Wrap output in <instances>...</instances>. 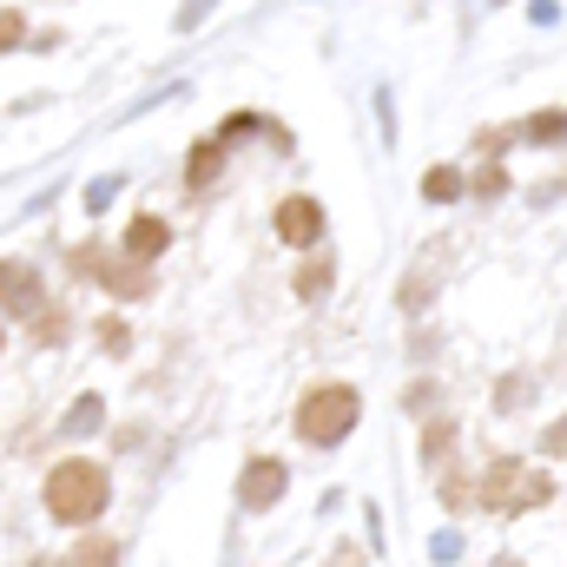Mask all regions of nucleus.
Here are the masks:
<instances>
[{
    "label": "nucleus",
    "mask_w": 567,
    "mask_h": 567,
    "mask_svg": "<svg viewBox=\"0 0 567 567\" xmlns=\"http://www.w3.org/2000/svg\"><path fill=\"white\" fill-rule=\"evenodd\" d=\"M60 330H66V317H60V310H33V337H40V343H53Z\"/></svg>",
    "instance_id": "obj_19"
},
{
    "label": "nucleus",
    "mask_w": 567,
    "mask_h": 567,
    "mask_svg": "<svg viewBox=\"0 0 567 567\" xmlns=\"http://www.w3.org/2000/svg\"><path fill=\"white\" fill-rule=\"evenodd\" d=\"M225 152H231V145L218 140V133L192 145V165H185V192H192V198H205V192H212V178L225 172Z\"/></svg>",
    "instance_id": "obj_7"
},
{
    "label": "nucleus",
    "mask_w": 567,
    "mask_h": 567,
    "mask_svg": "<svg viewBox=\"0 0 567 567\" xmlns=\"http://www.w3.org/2000/svg\"><path fill=\"white\" fill-rule=\"evenodd\" d=\"M0 343H7V330H0Z\"/></svg>",
    "instance_id": "obj_24"
},
{
    "label": "nucleus",
    "mask_w": 567,
    "mask_h": 567,
    "mask_svg": "<svg viewBox=\"0 0 567 567\" xmlns=\"http://www.w3.org/2000/svg\"><path fill=\"white\" fill-rule=\"evenodd\" d=\"M271 231H278L290 251L323 245V205H317L310 192H290V198H278V212H271Z\"/></svg>",
    "instance_id": "obj_4"
},
{
    "label": "nucleus",
    "mask_w": 567,
    "mask_h": 567,
    "mask_svg": "<svg viewBox=\"0 0 567 567\" xmlns=\"http://www.w3.org/2000/svg\"><path fill=\"white\" fill-rule=\"evenodd\" d=\"M462 192H468V178H462L455 165H429L423 172V198H435V205H455Z\"/></svg>",
    "instance_id": "obj_10"
},
{
    "label": "nucleus",
    "mask_w": 567,
    "mask_h": 567,
    "mask_svg": "<svg viewBox=\"0 0 567 567\" xmlns=\"http://www.w3.org/2000/svg\"><path fill=\"white\" fill-rule=\"evenodd\" d=\"M93 423H100V396H80V403H73V416H66V429H73V435H86Z\"/></svg>",
    "instance_id": "obj_17"
},
{
    "label": "nucleus",
    "mask_w": 567,
    "mask_h": 567,
    "mask_svg": "<svg viewBox=\"0 0 567 567\" xmlns=\"http://www.w3.org/2000/svg\"><path fill=\"white\" fill-rule=\"evenodd\" d=\"M290 290H297L303 303L330 297V258H303V265H297V278H290Z\"/></svg>",
    "instance_id": "obj_11"
},
{
    "label": "nucleus",
    "mask_w": 567,
    "mask_h": 567,
    "mask_svg": "<svg viewBox=\"0 0 567 567\" xmlns=\"http://www.w3.org/2000/svg\"><path fill=\"white\" fill-rule=\"evenodd\" d=\"M442 502H449V508H468V502H475V488H468V475H462V468H449V475H442Z\"/></svg>",
    "instance_id": "obj_15"
},
{
    "label": "nucleus",
    "mask_w": 567,
    "mask_h": 567,
    "mask_svg": "<svg viewBox=\"0 0 567 567\" xmlns=\"http://www.w3.org/2000/svg\"><path fill=\"white\" fill-rule=\"evenodd\" d=\"M106 502H113V482H106V468H100V462H60V468L47 475V515H53V522H66V528L100 522V515H106Z\"/></svg>",
    "instance_id": "obj_2"
},
{
    "label": "nucleus",
    "mask_w": 567,
    "mask_h": 567,
    "mask_svg": "<svg viewBox=\"0 0 567 567\" xmlns=\"http://www.w3.org/2000/svg\"><path fill=\"white\" fill-rule=\"evenodd\" d=\"M475 502L488 515H528V508H548L555 502V475L548 468H528L522 455H495L475 482Z\"/></svg>",
    "instance_id": "obj_1"
},
{
    "label": "nucleus",
    "mask_w": 567,
    "mask_h": 567,
    "mask_svg": "<svg viewBox=\"0 0 567 567\" xmlns=\"http://www.w3.org/2000/svg\"><path fill=\"white\" fill-rule=\"evenodd\" d=\"M522 396H528V377H522V370H515V377H508V383H502V410H515V403H522Z\"/></svg>",
    "instance_id": "obj_21"
},
{
    "label": "nucleus",
    "mask_w": 567,
    "mask_h": 567,
    "mask_svg": "<svg viewBox=\"0 0 567 567\" xmlns=\"http://www.w3.org/2000/svg\"><path fill=\"white\" fill-rule=\"evenodd\" d=\"M542 449H548V455H561V449H567V416H561L555 429H548V442H542Z\"/></svg>",
    "instance_id": "obj_22"
},
{
    "label": "nucleus",
    "mask_w": 567,
    "mask_h": 567,
    "mask_svg": "<svg viewBox=\"0 0 567 567\" xmlns=\"http://www.w3.org/2000/svg\"><path fill=\"white\" fill-rule=\"evenodd\" d=\"M284 482H290V468L278 455H251L245 475H238V502L245 508H271V502H284Z\"/></svg>",
    "instance_id": "obj_5"
},
{
    "label": "nucleus",
    "mask_w": 567,
    "mask_h": 567,
    "mask_svg": "<svg viewBox=\"0 0 567 567\" xmlns=\"http://www.w3.org/2000/svg\"><path fill=\"white\" fill-rule=\"evenodd\" d=\"M363 416V396H357V383H310L303 396H297V435L310 442V449H337L350 429Z\"/></svg>",
    "instance_id": "obj_3"
},
{
    "label": "nucleus",
    "mask_w": 567,
    "mask_h": 567,
    "mask_svg": "<svg viewBox=\"0 0 567 567\" xmlns=\"http://www.w3.org/2000/svg\"><path fill=\"white\" fill-rule=\"evenodd\" d=\"M100 284H106V290H120V297H152V271L133 265V258H126L120 271H113V258H106V265H100Z\"/></svg>",
    "instance_id": "obj_9"
},
{
    "label": "nucleus",
    "mask_w": 567,
    "mask_h": 567,
    "mask_svg": "<svg viewBox=\"0 0 567 567\" xmlns=\"http://www.w3.org/2000/svg\"><path fill=\"white\" fill-rule=\"evenodd\" d=\"M100 343H106V350H126V343H133V330H126L120 317H100Z\"/></svg>",
    "instance_id": "obj_20"
},
{
    "label": "nucleus",
    "mask_w": 567,
    "mask_h": 567,
    "mask_svg": "<svg viewBox=\"0 0 567 567\" xmlns=\"http://www.w3.org/2000/svg\"><path fill=\"white\" fill-rule=\"evenodd\" d=\"M468 192H475V198H502V192H508V172H502V165L488 158V172H482V178H475Z\"/></svg>",
    "instance_id": "obj_16"
},
{
    "label": "nucleus",
    "mask_w": 567,
    "mask_h": 567,
    "mask_svg": "<svg viewBox=\"0 0 567 567\" xmlns=\"http://www.w3.org/2000/svg\"><path fill=\"white\" fill-rule=\"evenodd\" d=\"M495 567H522V561H515V555H502V561H495Z\"/></svg>",
    "instance_id": "obj_23"
},
{
    "label": "nucleus",
    "mask_w": 567,
    "mask_h": 567,
    "mask_svg": "<svg viewBox=\"0 0 567 567\" xmlns=\"http://www.w3.org/2000/svg\"><path fill=\"white\" fill-rule=\"evenodd\" d=\"M113 561H120V542H113V535H93V542H86L66 567H113Z\"/></svg>",
    "instance_id": "obj_13"
},
{
    "label": "nucleus",
    "mask_w": 567,
    "mask_h": 567,
    "mask_svg": "<svg viewBox=\"0 0 567 567\" xmlns=\"http://www.w3.org/2000/svg\"><path fill=\"white\" fill-rule=\"evenodd\" d=\"M0 303L7 310H40V271L33 265H0Z\"/></svg>",
    "instance_id": "obj_8"
},
{
    "label": "nucleus",
    "mask_w": 567,
    "mask_h": 567,
    "mask_svg": "<svg viewBox=\"0 0 567 567\" xmlns=\"http://www.w3.org/2000/svg\"><path fill=\"white\" fill-rule=\"evenodd\" d=\"M33 567H47V561H33Z\"/></svg>",
    "instance_id": "obj_25"
},
{
    "label": "nucleus",
    "mask_w": 567,
    "mask_h": 567,
    "mask_svg": "<svg viewBox=\"0 0 567 567\" xmlns=\"http://www.w3.org/2000/svg\"><path fill=\"white\" fill-rule=\"evenodd\" d=\"M20 40H27V20H20L13 7H0V53H7V47H20Z\"/></svg>",
    "instance_id": "obj_18"
},
{
    "label": "nucleus",
    "mask_w": 567,
    "mask_h": 567,
    "mask_svg": "<svg viewBox=\"0 0 567 567\" xmlns=\"http://www.w3.org/2000/svg\"><path fill=\"white\" fill-rule=\"evenodd\" d=\"M515 140H528V145H561V140H567V113H535V120H522V126H515Z\"/></svg>",
    "instance_id": "obj_12"
},
{
    "label": "nucleus",
    "mask_w": 567,
    "mask_h": 567,
    "mask_svg": "<svg viewBox=\"0 0 567 567\" xmlns=\"http://www.w3.org/2000/svg\"><path fill=\"white\" fill-rule=\"evenodd\" d=\"M165 245H172V225H165L158 212H140V218L126 225V258H133V265H152V258H165Z\"/></svg>",
    "instance_id": "obj_6"
},
{
    "label": "nucleus",
    "mask_w": 567,
    "mask_h": 567,
    "mask_svg": "<svg viewBox=\"0 0 567 567\" xmlns=\"http://www.w3.org/2000/svg\"><path fill=\"white\" fill-rule=\"evenodd\" d=\"M455 449V423H423V462H449Z\"/></svg>",
    "instance_id": "obj_14"
}]
</instances>
